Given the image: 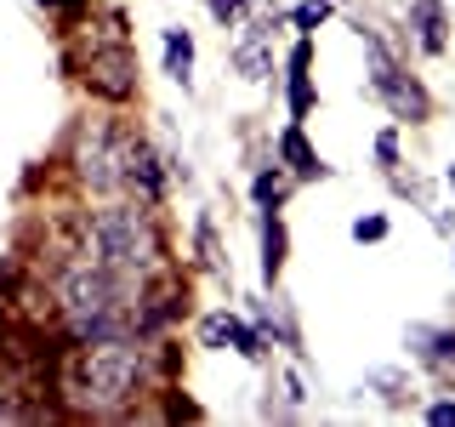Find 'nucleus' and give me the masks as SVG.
<instances>
[{"instance_id": "1a4fd4ad", "label": "nucleus", "mask_w": 455, "mask_h": 427, "mask_svg": "<svg viewBox=\"0 0 455 427\" xmlns=\"http://www.w3.org/2000/svg\"><path fill=\"white\" fill-rule=\"evenodd\" d=\"M410 23H416V40H421V52H444V6L438 0H416V12H410Z\"/></svg>"}, {"instance_id": "4be33fe9", "label": "nucleus", "mask_w": 455, "mask_h": 427, "mask_svg": "<svg viewBox=\"0 0 455 427\" xmlns=\"http://www.w3.org/2000/svg\"><path fill=\"white\" fill-rule=\"evenodd\" d=\"M450 189H455V165H450Z\"/></svg>"}, {"instance_id": "9d476101", "label": "nucleus", "mask_w": 455, "mask_h": 427, "mask_svg": "<svg viewBox=\"0 0 455 427\" xmlns=\"http://www.w3.org/2000/svg\"><path fill=\"white\" fill-rule=\"evenodd\" d=\"M234 63H239V75H245V80H267V75H274V57H267V46H262V28H251V35L239 40Z\"/></svg>"}, {"instance_id": "f3484780", "label": "nucleus", "mask_w": 455, "mask_h": 427, "mask_svg": "<svg viewBox=\"0 0 455 427\" xmlns=\"http://www.w3.org/2000/svg\"><path fill=\"white\" fill-rule=\"evenodd\" d=\"M353 239H359V246L364 239H387V217H359L353 222Z\"/></svg>"}, {"instance_id": "f03ea898", "label": "nucleus", "mask_w": 455, "mask_h": 427, "mask_svg": "<svg viewBox=\"0 0 455 427\" xmlns=\"http://www.w3.org/2000/svg\"><path fill=\"white\" fill-rule=\"evenodd\" d=\"M137 382H142V353L125 336L92 342L75 365V393H80V405H92V410L125 405V399L137 393Z\"/></svg>"}, {"instance_id": "a211bd4d", "label": "nucleus", "mask_w": 455, "mask_h": 427, "mask_svg": "<svg viewBox=\"0 0 455 427\" xmlns=\"http://www.w3.org/2000/svg\"><path fill=\"white\" fill-rule=\"evenodd\" d=\"M376 154L393 165V160H398V137H393V132H381V137H376Z\"/></svg>"}, {"instance_id": "6e6552de", "label": "nucleus", "mask_w": 455, "mask_h": 427, "mask_svg": "<svg viewBox=\"0 0 455 427\" xmlns=\"http://www.w3.org/2000/svg\"><path fill=\"white\" fill-rule=\"evenodd\" d=\"M92 85H97L103 97H125V92H132V57H125V52L92 57Z\"/></svg>"}, {"instance_id": "20e7f679", "label": "nucleus", "mask_w": 455, "mask_h": 427, "mask_svg": "<svg viewBox=\"0 0 455 427\" xmlns=\"http://www.w3.org/2000/svg\"><path fill=\"white\" fill-rule=\"evenodd\" d=\"M364 52H370V85L381 92V103H387L398 120H421V114H427V92L416 80L398 75V63L387 57V46H381L376 35H364Z\"/></svg>"}, {"instance_id": "412c9836", "label": "nucleus", "mask_w": 455, "mask_h": 427, "mask_svg": "<svg viewBox=\"0 0 455 427\" xmlns=\"http://www.w3.org/2000/svg\"><path fill=\"white\" fill-rule=\"evenodd\" d=\"M46 6H75V0H46Z\"/></svg>"}, {"instance_id": "f257e3e1", "label": "nucleus", "mask_w": 455, "mask_h": 427, "mask_svg": "<svg viewBox=\"0 0 455 427\" xmlns=\"http://www.w3.org/2000/svg\"><path fill=\"white\" fill-rule=\"evenodd\" d=\"M125 285L120 274H108L103 262H75L57 285L63 296V313H68V331L75 342H108V336H125Z\"/></svg>"}, {"instance_id": "6ab92c4d", "label": "nucleus", "mask_w": 455, "mask_h": 427, "mask_svg": "<svg viewBox=\"0 0 455 427\" xmlns=\"http://www.w3.org/2000/svg\"><path fill=\"white\" fill-rule=\"evenodd\" d=\"M239 6H245V0H211V12H217L222 23H234V18H239Z\"/></svg>"}, {"instance_id": "0eeeda50", "label": "nucleus", "mask_w": 455, "mask_h": 427, "mask_svg": "<svg viewBox=\"0 0 455 427\" xmlns=\"http://www.w3.org/2000/svg\"><path fill=\"white\" fill-rule=\"evenodd\" d=\"M120 177L132 182V189L142 199H160V165H154V149H142V142H132V149H120Z\"/></svg>"}, {"instance_id": "9b49d317", "label": "nucleus", "mask_w": 455, "mask_h": 427, "mask_svg": "<svg viewBox=\"0 0 455 427\" xmlns=\"http://www.w3.org/2000/svg\"><path fill=\"white\" fill-rule=\"evenodd\" d=\"M279 154H284V165H291V171H296V177H319V171H324V165H319V154H313V149H307V137H302V125H291V132H284V137H279Z\"/></svg>"}, {"instance_id": "aec40b11", "label": "nucleus", "mask_w": 455, "mask_h": 427, "mask_svg": "<svg viewBox=\"0 0 455 427\" xmlns=\"http://www.w3.org/2000/svg\"><path fill=\"white\" fill-rule=\"evenodd\" d=\"M427 422H433V427H455V405H433V410H427Z\"/></svg>"}, {"instance_id": "f8f14e48", "label": "nucleus", "mask_w": 455, "mask_h": 427, "mask_svg": "<svg viewBox=\"0 0 455 427\" xmlns=\"http://www.w3.org/2000/svg\"><path fill=\"white\" fill-rule=\"evenodd\" d=\"M188 68H194V35L188 28H165V75L188 80Z\"/></svg>"}, {"instance_id": "ddd939ff", "label": "nucleus", "mask_w": 455, "mask_h": 427, "mask_svg": "<svg viewBox=\"0 0 455 427\" xmlns=\"http://www.w3.org/2000/svg\"><path fill=\"white\" fill-rule=\"evenodd\" d=\"M307 103H313V85H307V40L291 52V114L302 120L307 114Z\"/></svg>"}, {"instance_id": "7ed1b4c3", "label": "nucleus", "mask_w": 455, "mask_h": 427, "mask_svg": "<svg viewBox=\"0 0 455 427\" xmlns=\"http://www.w3.org/2000/svg\"><path fill=\"white\" fill-rule=\"evenodd\" d=\"M154 228L142 222V211L132 205H108V211H97V222H92V256L108 268V274H120V279H137L142 268L154 262Z\"/></svg>"}, {"instance_id": "39448f33", "label": "nucleus", "mask_w": 455, "mask_h": 427, "mask_svg": "<svg viewBox=\"0 0 455 427\" xmlns=\"http://www.w3.org/2000/svg\"><path fill=\"white\" fill-rule=\"evenodd\" d=\"M80 177L92 182V189H108L114 177H120V149H114V137L103 132V125H92V132L80 137Z\"/></svg>"}, {"instance_id": "2eb2a0df", "label": "nucleus", "mask_w": 455, "mask_h": 427, "mask_svg": "<svg viewBox=\"0 0 455 427\" xmlns=\"http://www.w3.org/2000/svg\"><path fill=\"white\" fill-rule=\"evenodd\" d=\"M284 194H291V182H284L279 171H262V177H256V199H262V205H284Z\"/></svg>"}, {"instance_id": "423d86ee", "label": "nucleus", "mask_w": 455, "mask_h": 427, "mask_svg": "<svg viewBox=\"0 0 455 427\" xmlns=\"http://www.w3.org/2000/svg\"><path fill=\"white\" fill-rule=\"evenodd\" d=\"M199 336H205V348H228V342H234L245 359H256V353H262V336H256L251 325H239L234 313H211V319L199 325Z\"/></svg>"}, {"instance_id": "dca6fc26", "label": "nucleus", "mask_w": 455, "mask_h": 427, "mask_svg": "<svg viewBox=\"0 0 455 427\" xmlns=\"http://www.w3.org/2000/svg\"><path fill=\"white\" fill-rule=\"evenodd\" d=\"M324 18H331V0H302L296 6V28H319Z\"/></svg>"}, {"instance_id": "4468645a", "label": "nucleus", "mask_w": 455, "mask_h": 427, "mask_svg": "<svg viewBox=\"0 0 455 427\" xmlns=\"http://www.w3.org/2000/svg\"><path fill=\"white\" fill-rule=\"evenodd\" d=\"M279 268H284V228H279V217H267L262 222V274L274 279Z\"/></svg>"}]
</instances>
